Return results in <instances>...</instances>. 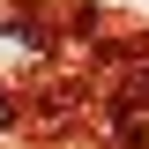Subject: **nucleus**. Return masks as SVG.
Listing matches in <instances>:
<instances>
[{"instance_id": "obj_1", "label": "nucleus", "mask_w": 149, "mask_h": 149, "mask_svg": "<svg viewBox=\"0 0 149 149\" xmlns=\"http://www.w3.org/2000/svg\"><path fill=\"white\" fill-rule=\"evenodd\" d=\"M0 119H8V104H0Z\"/></svg>"}]
</instances>
